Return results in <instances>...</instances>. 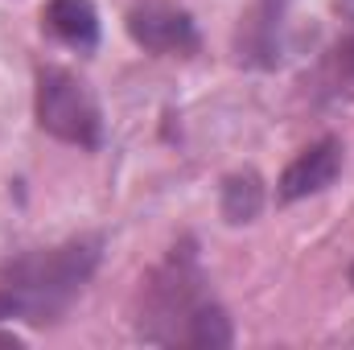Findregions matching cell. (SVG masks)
<instances>
[{
	"mask_svg": "<svg viewBox=\"0 0 354 350\" xmlns=\"http://www.w3.org/2000/svg\"><path fill=\"white\" fill-rule=\"evenodd\" d=\"M351 284H354V272H351Z\"/></svg>",
	"mask_w": 354,
	"mask_h": 350,
	"instance_id": "cell-11",
	"label": "cell"
},
{
	"mask_svg": "<svg viewBox=\"0 0 354 350\" xmlns=\"http://www.w3.org/2000/svg\"><path fill=\"white\" fill-rule=\"evenodd\" d=\"M41 21L71 50L87 54V50L99 46V8H95V0H46Z\"/></svg>",
	"mask_w": 354,
	"mask_h": 350,
	"instance_id": "cell-7",
	"label": "cell"
},
{
	"mask_svg": "<svg viewBox=\"0 0 354 350\" xmlns=\"http://www.w3.org/2000/svg\"><path fill=\"white\" fill-rule=\"evenodd\" d=\"M288 4H292V0H252V8H248L243 21H239V33H235V54H239L243 66L272 71V66L280 62Z\"/></svg>",
	"mask_w": 354,
	"mask_h": 350,
	"instance_id": "cell-5",
	"label": "cell"
},
{
	"mask_svg": "<svg viewBox=\"0 0 354 350\" xmlns=\"http://www.w3.org/2000/svg\"><path fill=\"white\" fill-rule=\"evenodd\" d=\"M330 62H334V79L346 91H354V33L334 46V58H330Z\"/></svg>",
	"mask_w": 354,
	"mask_h": 350,
	"instance_id": "cell-9",
	"label": "cell"
},
{
	"mask_svg": "<svg viewBox=\"0 0 354 350\" xmlns=\"http://www.w3.org/2000/svg\"><path fill=\"white\" fill-rule=\"evenodd\" d=\"M218 210L227 223H252L260 210H264V181L256 169H239L223 181V194H218Z\"/></svg>",
	"mask_w": 354,
	"mask_h": 350,
	"instance_id": "cell-8",
	"label": "cell"
},
{
	"mask_svg": "<svg viewBox=\"0 0 354 350\" xmlns=\"http://www.w3.org/2000/svg\"><path fill=\"white\" fill-rule=\"evenodd\" d=\"M128 37L149 50V54H165V58H189L198 54V25L194 17L174 4V0H136L124 17Z\"/></svg>",
	"mask_w": 354,
	"mask_h": 350,
	"instance_id": "cell-4",
	"label": "cell"
},
{
	"mask_svg": "<svg viewBox=\"0 0 354 350\" xmlns=\"http://www.w3.org/2000/svg\"><path fill=\"white\" fill-rule=\"evenodd\" d=\"M33 116H37V128L62 145H75V149H99L103 145V116H99L95 95L79 75H71L62 66L37 71Z\"/></svg>",
	"mask_w": 354,
	"mask_h": 350,
	"instance_id": "cell-3",
	"label": "cell"
},
{
	"mask_svg": "<svg viewBox=\"0 0 354 350\" xmlns=\"http://www.w3.org/2000/svg\"><path fill=\"white\" fill-rule=\"evenodd\" d=\"M136 334L157 347L223 350L235 342L231 317L210 293V280L198 264L189 239H181L165 260L140 280L136 297Z\"/></svg>",
	"mask_w": 354,
	"mask_h": 350,
	"instance_id": "cell-1",
	"label": "cell"
},
{
	"mask_svg": "<svg viewBox=\"0 0 354 350\" xmlns=\"http://www.w3.org/2000/svg\"><path fill=\"white\" fill-rule=\"evenodd\" d=\"M342 153H346V149H342L338 136H322L317 145L301 149V153L284 165L280 181H276L280 202H301V198H313V194L330 190L334 177L342 174Z\"/></svg>",
	"mask_w": 354,
	"mask_h": 350,
	"instance_id": "cell-6",
	"label": "cell"
},
{
	"mask_svg": "<svg viewBox=\"0 0 354 350\" xmlns=\"http://www.w3.org/2000/svg\"><path fill=\"white\" fill-rule=\"evenodd\" d=\"M99 256L103 243L95 235H79L58 248H41L8 260L0 268V322H29V326L58 322L87 288V280L99 268Z\"/></svg>",
	"mask_w": 354,
	"mask_h": 350,
	"instance_id": "cell-2",
	"label": "cell"
},
{
	"mask_svg": "<svg viewBox=\"0 0 354 350\" xmlns=\"http://www.w3.org/2000/svg\"><path fill=\"white\" fill-rule=\"evenodd\" d=\"M338 8H342V12H346V17L354 21V0H338Z\"/></svg>",
	"mask_w": 354,
	"mask_h": 350,
	"instance_id": "cell-10",
	"label": "cell"
}]
</instances>
